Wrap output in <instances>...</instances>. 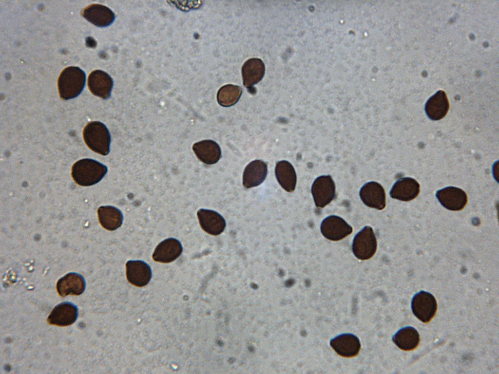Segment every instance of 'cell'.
Segmentation results:
<instances>
[{
	"mask_svg": "<svg viewBox=\"0 0 499 374\" xmlns=\"http://www.w3.org/2000/svg\"><path fill=\"white\" fill-rule=\"evenodd\" d=\"M107 167L101 163L89 158L76 162L72 169L74 181L82 186H90L98 183L106 174Z\"/></svg>",
	"mask_w": 499,
	"mask_h": 374,
	"instance_id": "1",
	"label": "cell"
},
{
	"mask_svg": "<svg viewBox=\"0 0 499 374\" xmlns=\"http://www.w3.org/2000/svg\"><path fill=\"white\" fill-rule=\"evenodd\" d=\"M85 81V74L79 67L70 66L65 68L58 80L60 97L63 100L76 97L82 91Z\"/></svg>",
	"mask_w": 499,
	"mask_h": 374,
	"instance_id": "2",
	"label": "cell"
},
{
	"mask_svg": "<svg viewBox=\"0 0 499 374\" xmlns=\"http://www.w3.org/2000/svg\"><path fill=\"white\" fill-rule=\"evenodd\" d=\"M83 138L87 146L102 155L110 152L111 135L106 126L99 121L89 123L83 130Z\"/></svg>",
	"mask_w": 499,
	"mask_h": 374,
	"instance_id": "3",
	"label": "cell"
},
{
	"mask_svg": "<svg viewBox=\"0 0 499 374\" xmlns=\"http://www.w3.org/2000/svg\"><path fill=\"white\" fill-rule=\"evenodd\" d=\"M377 249V240L373 229L365 226L354 236L352 250L355 256L361 260L372 258Z\"/></svg>",
	"mask_w": 499,
	"mask_h": 374,
	"instance_id": "4",
	"label": "cell"
},
{
	"mask_svg": "<svg viewBox=\"0 0 499 374\" xmlns=\"http://www.w3.org/2000/svg\"><path fill=\"white\" fill-rule=\"evenodd\" d=\"M311 190L315 205L319 208L329 204L336 196L335 185L329 175L318 177L314 181Z\"/></svg>",
	"mask_w": 499,
	"mask_h": 374,
	"instance_id": "5",
	"label": "cell"
},
{
	"mask_svg": "<svg viewBox=\"0 0 499 374\" xmlns=\"http://www.w3.org/2000/svg\"><path fill=\"white\" fill-rule=\"evenodd\" d=\"M437 308L436 300L429 292L421 291L416 293L412 298V311L414 315L424 323H428L432 319Z\"/></svg>",
	"mask_w": 499,
	"mask_h": 374,
	"instance_id": "6",
	"label": "cell"
},
{
	"mask_svg": "<svg viewBox=\"0 0 499 374\" xmlns=\"http://www.w3.org/2000/svg\"><path fill=\"white\" fill-rule=\"evenodd\" d=\"M320 230L326 238L333 241L345 238L353 231L352 227L345 220L336 215L325 218L321 224Z\"/></svg>",
	"mask_w": 499,
	"mask_h": 374,
	"instance_id": "7",
	"label": "cell"
},
{
	"mask_svg": "<svg viewBox=\"0 0 499 374\" xmlns=\"http://www.w3.org/2000/svg\"><path fill=\"white\" fill-rule=\"evenodd\" d=\"M436 196L440 204L450 210H462L467 203L466 193L455 187H448L438 190Z\"/></svg>",
	"mask_w": 499,
	"mask_h": 374,
	"instance_id": "8",
	"label": "cell"
},
{
	"mask_svg": "<svg viewBox=\"0 0 499 374\" xmlns=\"http://www.w3.org/2000/svg\"><path fill=\"white\" fill-rule=\"evenodd\" d=\"M359 195L362 201L368 207L382 210L385 206V191L378 182L371 181L364 184L360 189Z\"/></svg>",
	"mask_w": 499,
	"mask_h": 374,
	"instance_id": "9",
	"label": "cell"
},
{
	"mask_svg": "<svg viewBox=\"0 0 499 374\" xmlns=\"http://www.w3.org/2000/svg\"><path fill=\"white\" fill-rule=\"evenodd\" d=\"M77 316V307L72 302H63L54 308L47 321L51 325L67 326L74 323Z\"/></svg>",
	"mask_w": 499,
	"mask_h": 374,
	"instance_id": "10",
	"label": "cell"
},
{
	"mask_svg": "<svg viewBox=\"0 0 499 374\" xmlns=\"http://www.w3.org/2000/svg\"><path fill=\"white\" fill-rule=\"evenodd\" d=\"M330 345L339 355L344 357L356 356L361 349L359 339L351 333H344L334 337L330 340Z\"/></svg>",
	"mask_w": 499,
	"mask_h": 374,
	"instance_id": "11",
	"label": "cell"
},
{
	"mask_svg": "<svg viewBox=\"0 0 499 374\" xmlns=\"http://www.w3.org/2000/svg\"><path fill=\"white\" fill-rule=\"evenodd\" d=\"M197 215L201 228L207 233L216 236L225 230L226 221L217 212L201 208L197 211Z\"/></svg>",
	"mask_w": 499,
	"mask_h": 374,
	"instance_id": "12",
	"label": "cell"
},
{
	"mask_svg": "<svg viewBox=\"0 0 499 374\" xmlns=\"http://www.w3.org/2000/svg\"><path fill=\"white\" fill-rule=\"evenodd\" d=\"M128 281L137 287L147 285L152 278V270L145 262L140 260L129 261L126 264Z\"/></svg>",
	"mask_w": 499,
	"mask_h": 374,
	"instance_id": "13",
	"label": "cell"
},
{
	"mask_svg": "<svg viewBox=\"0 0 499 374\" xmlns=\"http://www.w3.org/2000/svg\"><path fill=\"white\" fill-rule=\"evenodd\" d=\"M88 84L90 91L94 95L104 99L110 97L113 80L107 73L100 70L93 71L89 76Z\"/></svg>",
	"mask_w": 499,
	"mask_h": 374,
	"instance_id": "14",
	"label": "cell"
},
{
	"mask_svg": "<svg viewBox=\"0 0 499 374\" xmlns=\"http://www.w3.org/2000/svg\"><path fill=\"white\" fill-rule=\"evenodd\" d=\"M183 251L182 244L177 239L170 238L160 242L153 254L154 261L162 263H169L175 260Z\"/></svg>",
	"mask_w": 499,
	"mask_h": 374,
	"instance_id": "15",
	"label": "cell"
},
{
	"mask_svg": "<svg viewBox=\"0 0 499 374\" xmlns=\"http://www.w3.org/2000/svg\"><path fill=\"white\" fill-rule=\"evenodd\" d=\"M420 186L418 182L410 177H404L397 180L390 191L391 198L402 201H409L419 194Z\"/></svg>",
	"mask_w": 499,
	"mask_h": 374,
	"instance_id": "16",
	"label": "cell"
},
{
	"mask_svg": "<svg viewBox=\"0 0 499 374\" xmlns=\"http://www.w3.org/2000/svg\"><path fill=\"white\" fill-rule=\"evenodd\" d=\"M85 286V280L82 276L76 273H69L58 280L57 290L61 297L69 295L78 296L83 293Z\"/></svg>",
	"mask_w": 499,
	"mask_h": 374,
	"instance_id": "17",
	"label": "cell"
},
{
	"mask_svg": "<svg viewBox=\"0 0 499 374\" xmlns=\"http://www.w3.org/2000/svg\"><path fill=\"white\" fill-rule=\"evenodd\" d=\"M82 16L93 24L100 27L109 26L115 19V15L112 10L98 4L86 7L82 12Z\"/></svg>",
	"mask_w": 499,
	"mask_h": 374,
	"instance_id": "18",
	"label": "cell"
},
{
	"mask_svg": "<svg viewBox=\"0 0 499 374\" xmlns=\"http://www.w3.org/2000/svg\"><path fill=\"white\" fill-rule=\"evenodd\" d=\"M268 167L265 162L261 160L251 161L244 169L243 186L249 188L260 185L266 179Z\"/></svg>",
	"mask_w": 499,
	"mask_h": 374,
	"instance_id": "19",
	"label": "cell"
},
{
	"mask_svg": "<svg viewBox=\"0 0 499 374\" xmlns=\"http://www.w3.org/2000/svg\"><path fill=\"white\" fill-rule=\"evenodd\" d=\"M192 150L197 157L207 165L216 163L221 157L220 146L211 140H204L194 143Z\"/></svg>",
	"mask_w": 499,
	"mask_h": 374,
	"instance_id": "20",
	"label": "cell"
},
{
	"mask_svg": "<svg viewBox=\"0 0 499 374\" xmlns=\"http://www.w3.org/2000/svg\"><path fill=\"white\" fill-rule=\"evenodd\" d=\"M426 115L432 120L443 118L449 109V102L445 93L440 90L431 96L425 105Z\"/></svg>",
	"mask_w": 499,
	"mask_h": 374,
	"instance_id": "21",
	"label": "cell"
},
{
	"mask_svg": "<svg viewBox=\"0 0 499 374\" xmlns=\"http://www.w3.org/2000/svg\"><path fill=\"white\" fill-rule=\"evenodd\" d=\"M265 71L264 62L258 58L247 60L242 68L244 85L250 88L259 82L263 77Z\"/></svg>",
	"mask_w": 499,
	"mask_h": 374,
	"instance_id": "22",
	"label": "cell"
},
{
	"mask_svg": "<svg viewBox=\"0 0 499 374\" xmlns=\"http://www.w3.org/2000/svg\"><path fill=\"white\" fill-rule=\"evenodd\" d=\"M275 173L277 180L284 189L289 192L294 190L297 176L294 168L290 162L286 160L277 162Z\"/></svg>",
	"mask_w": 499,
	"mask_h": 374,
	"instance_id": "23",
	"label": "cell"
},
{
	"mask_svg": "<svg viewBox=\"0 0 499 374\" xmlns=\"http://www.w3.org/2000/svg\"><path fill=\"white\" fill-rule=\"evenodd\" d=\"M99 221L105 229L113 231L122 224L123 216L117 208L110 206H101L97 210Z\"/></svg>",
	"mask_w": 499,
	"mask_h": 374,
	"instance_id": "24",
	"label": "cell"
},
{
	"mask_svg": "<svg viewBox=\"0 0 499 374\" xmlns=\"http://www.w3.org/2000/svg\"><path fill=\"white\" fill-rule=\"evenodd\" d=\"M392 340L401 349L411 351L418 346L420 342V336L414 327L407 326L397 331L393 336Z\"/></svg>",
	"mask_w": 499,
	"mask_h": 374,
	"instance_id": "25",
	"label": "cell"
},
{
	"mask_svg": "<svg viewBox=\"0 0 499 374\" xmlns=\"http://www.w3.org/2000/svg\"><path fill=\"white\" fill-rule=\"evenodd\" d=\"M242 92V88L238 86L232 84L224 85L218 92V102L224 107L232 106L239 100Z\"/></svg>",
	"mask_w": 499,
	"mask_h": 374,
	"instance_id": "26",
	"label": "cell"
}]
</instances>
